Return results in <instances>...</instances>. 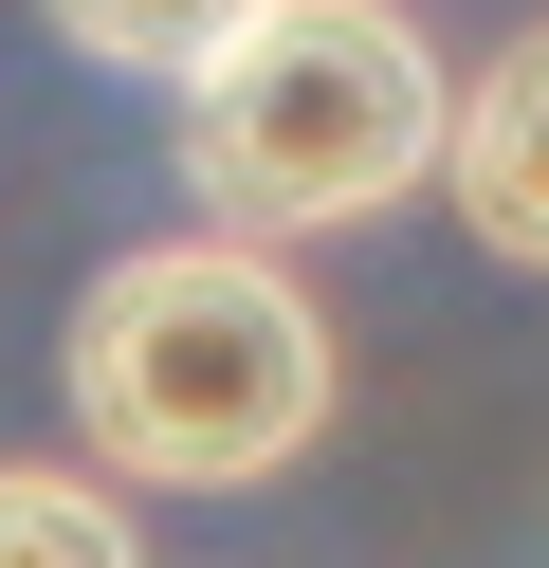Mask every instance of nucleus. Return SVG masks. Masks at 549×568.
Returning <instances> with one entry per match:
<instances>
[{
    "label": "nucleus",
    "mask_w": 549,
    "mask_h": 568,
    "mask_svg": "<svg viewBox=\"0 0 549 568\" xmlns=\"http://www.w3.org/2000/svg\"><path fill=\"white\" fill-rule=\"evenodd\" d=\"M55 404H73V440H92L110 477H146V495H256V477H293V458L329 440L348 348H329L312 275H293L275 239L183 221V239H129V257L73 294Z\"/></svg>",
    "instance_id": "1"
},
{
    "label": "nucleus",
    "mask_w": 549,
    "mask_h": 568,
    "mask_svg": "<svg viewBox=\"0 0 549 568\" xmlns=\"http://www.w3.org/2000/svg\"><path fill=\"white\" fill-rule=\"evenodd\" d=\"M439 111H458V74L403 0H256L238 55L183 74V202L275 257L348 239L439 184Z\"/></svg>",
    "instance_id": "2"
},
{
    "label": "nucleus",
    "mask_w": 549,
    "mask_h": 568,
    "mask_svg": "<svg viewBox=\"0 0 549 568\" xmlns=\"http://www.w3.org/2000/svg\"><path fill=\"white\" fill-rule=\"evenodd\" d=\"M439 202L476 221V257L549 275V19L458 74V111H439Z\"/></svg>",
    "instance_id": "3"
},
{
    "label": "nucleus",
    "mask_w": 549,
    "mask_h": 568,
    "mask_svg": "<svg viewBox=\"0 0 549 568\" xmlns=\"http://www.w3.org/2000/svg\"><path fill=\"white\" fill-rule=\"evenodd\" d=\"M0 568H146V531L92 458H0Z\"/></svg>",
    "instance_id": "4"
},
{
    "label": "nucleus",
    "mask_w": 549,
    "mask_h": 568,
    "mask_svg": "<svg viewBox=\"0 0 549 568\" xmlns=\"http://www.w3.org/2000/svg\"><path fill=\"white\" fill-rule=\"evenodd\" d=\"M37 19H55L92 74H146V92H183L202 55H238V19H256V0H37Z\"/></svg>",
    "instance_id": "5"
}]
</instances>
